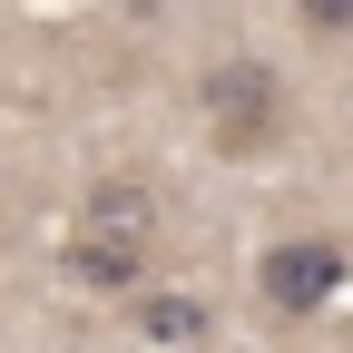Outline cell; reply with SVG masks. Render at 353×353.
I'll list each match as a JSON object with an SVG mask.
<instances>
[{"label": "cell", "mask_w": 353, "mask_h": 353, "mask_svg": "<svg viewBox=\"0 0 353 353\" xmlns=\"http://www.w3.org/2000/svg\"><path fill=\"white\" fill-rule=\"evenodd\" d=\"M148 255H157V196L138 187V176H108V187L79 206L69 275L99 285V294H128V285H148Z\"/></svg>", "instance_id": "1"}, {"label": "cell", "mask_w": 353, "mask_h": 353, "mask_svg": "<svg viewBox=\"0 0 353 353\" xmlns=\"http://www.w3.org/2000/svg\"><path fill=\"white\" fill-rule=\"evenodd\" d=\"M196 108H206V138H216V157H265L294 128V88H285V69L275 59H216L206 79H196Z\"/></svg>", "instance_id": "2"}, {"label": "cell", "mask_w": 353, "mask_h": 353, "mask_svg": "<svg viewBox=\"0 0 353 353\" xmlns=\"http://www.w3.org/2000/svg\"><path fill=\"white\" fill-rule=\"evenodd\" d=\"M343 275H353L343 236H275L255 255V294L275 304V314H324V304L343 294Z\"/></svg>", "instance_id": "3"}, {"label": "cell", "mask_w": 353, "mask_h": 353, "mask_svg": "<svg viewBox=\"0 0 353 353\" xmlns=\"http://www.w3.org/2000/svg\"><path fill=\"white\" fill-rule=\"evenodd\" d=\"M138 334H148V343H196V334H206V304H196V294H148V304H138Z\"/></svg>", "instance_id": "4"}, {"label": "cell", "mask_w": 353, "mask_h": 353, "mask_svg": "<svg viewBox=\"0 0 353 353\" xmlns=\"http://www.w3.org/2000/svg\"><path fill=\"white\" fill-rule=\"evenodd\" d=\"M294 20L324 30V39H353V0H294Z\"/></svg>", "instance_id": "5"}]
</instances>
